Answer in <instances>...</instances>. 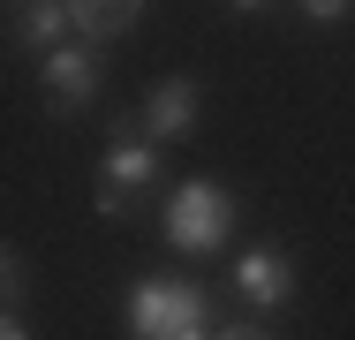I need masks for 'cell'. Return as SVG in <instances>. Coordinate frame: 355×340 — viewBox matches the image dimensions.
<instances>
[{
	"mask_svg": "<svg viewBox=\"0 0 355 340\" xmlns=\"http://www.w3.org/2000/svg\"><path fill=\"white\" fill-rule=\"evenodd\" d=\"M234 189L227 182H182V189H166V212H159V235H166V250H182V257H212L227 250V235H234Z\"/></svg>",
	"mask_w": 355,
	"mask_h": 340,
	"instance_id": "3",
	"label": "cell"
},
{
	"mask_svg": "<svg viewBox=\"0 0 355 340\" xmlns=\"http://www.w3.org/2000/svg\"><path fill=\"white\" fill-rule=\"evenodd\" d=\"M295 15L318 23V31H333V23H348V15H355V0H295Z\"/></svg>",
	"mask_w": 355,
	"mask_h": 340,
	"instance_id": "9",
	"label": "cell"
},
{
	"mask_svg": "<svg viewBox=\"0 0 355 340\" xmlns=\"http://www.w3.org/2000/svg\"><path fill=\"white\" fill-rule=\"evenodd\" d=\"M137 129L166 151V144H189L197 136V121H205V76H189V68H174V76H159L151 91H144L137 106Z\"/></svg>",
	"mask_w": 355,
	"mask_h": 340,
	"instance_id": "5",
	"label": "cell"
},
{
	"mask_svg": "<svg viewBox=\"0 0 355 340\" xmlns=\"http://www.w3.org/2000/svg\"><path fill=\"white\" fill-rule=\"evenodd\" d=\"M151 8V0H69L76 15V38H91V46H114L121 31H137V15Z\"/></svg>",
	"mask_w": 355,
	"mask_h": 340,
	"instance_id": "8",
	"label": "cell"
},
{
	"mask_svg": "<svg viewBox=\"0 0 355 340\" xmlns=\"http://www.w3.org/2000/svg\"><path fill=\"white\" fill-rule=\"evenodd\" d=\"M212 303L197 280H166L151 272L129 287V340H212Z\"/></svg>",
	"mask_w": 355,
	"mask_h": 340,
	"instance_id": "2",
	"label": "cell"
},
{
	"mask_svg": "<svg viewBox=\"0 0 355 340\" xmlns=\"http://www.w3.org/2000/svg\"><path fill=\"white\" fill-rule=\"evenodd\" d=\"M227 295L265 318V310H287V303L302 295V272H295V257H287L280 242H257V250H242V257L227 265Z\"/></svg>",
	"mask_w": 355,
	"mask_h": 340,
	"instance_id": "6",
	"label": "cell"
},
{
	"mask_svg": "<svg viewBox=\"0 0 355 340\" xmlns=\"http://www.w3.org/2000/svg\"><path fill=\"white\" fill-rule=\"evenodd\" d=\"M0 340H38V333L23 325V310H8V318H0Z\"/></svg>",
	"mask_w": 355,
	"mask_h": 340,
	"instance_id": "13",
	"label": "cell"
},
{
	"mask_svg": "<svg viewBox=\"0 0 355 340\" xmlns=\"http://www.w3.org/2000/svg\"><path fill=\"white\" fill-rule=\"evenodd\" d=\"M227 15H272V8H287V0H219Z\"/></svg>",
	"mask_w": 355,
	"mask_h": 340,
	"instance_id": "12",
	"label": "cell"
},
{
	"mask_svg": "<svg viewBox=\"0 0 355 340\" xmlns=\"http://www.w3.org/2000/svg\"><path fill=\"white\" fill-rule=\"evenodd\" d=\"M76 38V15L69 0H8V46L15 53H53V46H69Z\"/></svg>",
	"mask_w": 355,
	"mask_h": 340,
	"instance_id": "7",
	"label": "cell"
},
{
	"mask_svg": "<svg viewBox=\"0 0 355 340\" xmlns=\"http://www.w3.org/2000/svg\"><path fill=\"white\" fill-rule=\"evenodd\" d=\"M212 340H272V333H265V325H257V318H227V325H219Z\"/></svg>",
	"mask_w": 355,
	"mask_h": 340,
	"instance_id": "11",
	"label": "cell"
},
{
	"mask_svg": "<svg viewBox=\"0 0 355 340\" xmlns=\"http://www.w3.org/2000/svg\"><path fill=\"white\" fill-rule=\"evenodd\" d=\"M0 272H8V280H0V295H8V310H15V303H23V287H31V280H23V250H15V242H8Z\"/></svg>",
	"mask_w": 355,
	"mask_h": 340,
	"instance_id": "10",
	"label": "cell"
},
{
	"mask_svg": "<svg viewBox=\"0 0 355 340\" xmlns=\"http://www.w3.org/2000/svg\"><path fill=\"white\" fill-rule=\"evenodd\" d=\"M166 182V151L137 129V114H106V151L91 174V212L98 219H137Z\"/></svg>",
	"mask_w": 355,
	"mask_h": 340,
	"instance_id": "1",
	"label": "cell"
},
{
	"mask_svg": "<svg viewBox=\"0 0 355 340\" xmlns=\"http://www.w3.org/2000/svg\"><path fill=\"white\" fill-rule=\"evenodd\" d=\"M31 76H38V99H46V114H53V121H76V114H91V99L106 91V46H91V38H69V46L38 53V61H31Z\"/></svg>",
	"mask_w": 355,
	"mask_h": 340,
	"instance_id": "4",
	"label": "cell"
}]
</instances>
